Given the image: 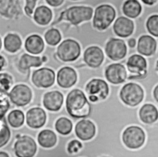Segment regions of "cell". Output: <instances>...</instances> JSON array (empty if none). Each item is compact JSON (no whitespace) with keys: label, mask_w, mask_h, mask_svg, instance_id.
Instances as JSON below:
<instances>
[{"label":"cell","mask_w":158,"mask_h":157,"mask_svg":"<svg viewBox=\"0 0 158 157\" xmlns=\"http://www.w3.org/2000/svg\"><path fill=\"white\" fill-rule=\"evenodd\" d=\"M24 114L20 110H12L7 116L8 123L12 127L17 128L22 126L24 123Z\"/></svg>","instance_id":"30"},{"label":"cell","mask_w":158,"mask_h":157,"mask_svg":"<svg viewBox=\"0 0 158 157\" xmlns=\"http://www.w3.org/2000/svg\"><path fill=\"white\" fill-rule=\"evenodd\" d=\"M46 120V112L40 107H34L30 109L26 115L27 125L33 129H38L43 127Z\"/></svg>","instance_id":"19"},{"label":"cell","mask_w":158,"mask_h":157,"mask_svg":"<svg viewBox=\"0 0 158 157\" xmlns=\"http://www.w3.org/2000/svg\"><path fill=\"white\" fill-rule=\"evenodd\" d=\"M104 60V52L99 47L91 46L87 47L83 53V61L89 67L99 68Z\"/></svg>","instance_id":"14"},{"label":"cell","mask_w":158,"mask_h":157,"mask_svg":"<svg viewBox=\"0 0 158 157\" xmlns=\"http://www.w3.org/2000/svg\"><path fill=\"white\" fill-rule=\"evenodd\" d=\"M146 27L149 34L158 38V14H154L148 17Z\"/></svg>","instance_id":"32"},{"label":"cell","mask_w":158,"mask_h":157,"mask_svg":"<svg viewBox=\"0 0 158 157\" xmlns=\"http://www.w3.org/2000/svg\"><path fill=\"white\" fill-rule=\"evenodd\" d=\"M77 73L72 67H62L57 73V83L60 87L65 89L72 87L77 83Z\"/></svg>","instance_id":"15"},{"label":"cell","mask_w":158,"mask_h":157,"mask_svg":"<svg viewBox=\"0 0 158 157\" xmlns=\"http://www.w3.org/2000/svg\"><path fill=\"white\" fill-rule=\"evenodd\" d=\"M44 39L50 46H56L61 41L62 36L60 31L56 28H51L44 34Z\"/></svg>","instance_id":"31"},{"label":"cell","mask_w":158,"mask_h":157,"mask_svg":"<svg viewBox=\"0 0 158 157\" xmlns=\"http://www.w3.org/2000/svg\"><path fill=\"white\" fill-rule=\"evenodd\" d=\"M126 65L130 73L133 74V75H130L127 81L139 78L147 73V60L140 54H135L130 55L127 59Z\"/></svg>","instance_id":"8"},{"label":"cell","mask_w":158,"mask_h":157,"mask_svg":"<svg viewBox=\"0 0 158 157\" xmlns=\"http://www.w3.org/2000/svg\"><path fill=\"white\" fill-rule=\"evenodd\" d=\"M103 157H107V156H103Z\"/></svg>","instance_id":"47"},{"label":"cell","mask_w":158,"mask_h":157,"mask_svg":"<svg viewBox=\"0 0 158 157\" xmlns=\"http://www.w3.org/2000/svg\"><path fill=\"white\" fill-rule=\"evenodd\" d=\"M22 46V41L20 36L14 33L7 34L4 39V46L5 49L9 52H15L19 50Z\"/></svg>","instance_id":"28"},{"label":"cell","mask_w":158,"mask_h":157,"mask_svg":"<svg viewBox=\"0 0 158 157\" xmlns=\"http://www.w3.org/2000/svg\"><path fill=\"white\" fill-rule=\"evenodd\" d=\"M1 47H2V41H1V39L0 38V49H1Z\"/></svg>","instance_id":"46"},{"label":"cell","mask_w":158,"mask_h":157,"mask_svg":"<svg viewBox=\"0 0 158 157\" xmlns=\"http://www.w3.org/2000/svg\"><path fill=\"white\" fill-rule=\"evenodd\" d=\"M55 77V73L52 69L41 68L33 72L31 80L36 87L48 88L54 84Z\"/></svg>","instance_id":"13"},{"label":"cell","mask_w":158,"mask_h":157,"mask_svg":"<svg viewBox=\"0 0 158 157\" xmlns=\"http://www.w3.org/2000/svg\"><path fill=\"white\" fill-rule=\"evenodd\" d=\"M93 15V9L85 6H73L69 7L60 14L58 21L64 20L77 26L83 22L89 21Z\"/></svg>","instance_id":"4"},{"label":"cell","mask_w":158,"mask_h":157,"mask_svg":"<svg viewBox=\"0 0 158 157\" xmlns=\"http://www.w3.org/2000/svg\"><path fill=\"white\" fill-rule=\"evenodd\" d=\"M44 47V41L38 34L28 36L25 42V48L30 54H38L43 52Z\"/></svg>","instance_id":"23"},{"label":"cell","mask_w":158,"mask_h":157,"mask_svg":"<svg viewBox=\"0 0 158 157\" xmlns=\"http://www.w3.org/2000/svg\"><path fill=\"white\" fill-rule=\"evenodd\" d=\"M5 63H6V61H5L4 57H2V55H0V71L2 70V68L5 65Z\"/></svg>","instance_id":"42"},{"label":"cell","mask_w":158,"mask_h":157,"mask_svg":"<svg viewBox=\"0 0 158 157\" xmlns=\"http://www.w3.org/2000/svg\"><path fill=\"white\" fill-rule=\"evenodd\" d=\"M88 99L91 103L105 100L109 94V86L107 82L100 78H93L85 87Z\"/></svg>","instance_id":"5"},{"label":"cell","mask_w":158,"mask_h":157,"mask_svg":"<svg viewBox=\"0 0 158 157\" xmlns=\"http://www.w3.org/2000/svg\"><path fill=\"white\" fill-rule=\"evenodd\" d=\"M141 2L143 3H144V4H146L148 6H152L154 4H156V2H157L158 1H157V0H142Z\"/></svg>","instance_id":"41"},{"label":"cell","mask_w":158,"mask_h":157,"mask_svg":"<svg viewBox=\"0 0 158 157\" xmlns=\"http://www.w3.org/2000/svg\"><path fill=\"white\" fill-rule=\"evenodd\" d=\"M123 144L130 149H138L145 142L146 135L144 130L138 126H130L122 133Z\"/></svg>","instance_id":"7"},{"label":"cell","mask_w":158,"mask_h":157,"mask_svg":"<svg viewBox=\"0 0 158 157\" xmlns=\"http://www.w3.org/2000/svg\"><path fill=\"white\" fill-rule=\"evenodd\" d=\"M38 142L40 145L43 148L53 147L57 142L56 134L49 129L43 130L38 134Z\"/></svg>","instance_id":"26"},{"label":"cell","mask_w":158,"mask_h":157,"mask_svg":"<svg viewBox=\"0 0 158 157\" xmlns=\"http://www.w3.org/2000/svg\"><path fill=\"white\" fill-rule=\"evenodd\" d=\"M152 95L154 100L158 103V84L154 87L152 91Z\"/></svg>","instance_id":"39"},{"label":"cell","mask_w":158,"mask_h":157,"mask_svg":"<svg viewBox=\"0 0 158 157\" xmlns=\"http://www.w3.org/2000/svg\"><path fill=\"white\" fill-rule=\"evenodd\" d=\"M104 76L110 84L116 86L124 83L128 75L127 70L122 63H112L105 68Z\"/></svg>","instance_id":"10"},{"label":"cell","mask_w":158,"mask_h":157,"mask_svg":"<svg viewBox=\"0 0 158 157\" xmlns=\"http://www.w3.org/2000/svg\"><path fill=\"white\" fill-rule=\"evenodd\" d=\"M46 2L51 6L57 7L60 6L64 2V1L63 0H47L46 1Z\"/></svg>","instance_id":"38"},{"label":"cell","mask_w":158,"mask_h":157,"mask_svg":"<svg viewBox=\"0 0 158 157\" xmlns=\"http://www.w3.org/2000/svg\"><path fill=\"white\" fill-rule=\"evenodd\" d=\"M83 147L82 143L78 140H72L70 141L67 145V151L70 154L78 153Z\"/></svg>","instance_id":"36"},{"label":"cell","mask_w":158,"mask_h":157,"mask_svg":"<svg viewBox=\"0 0 158 157\" xmlns=\"http://www.w3.org/2000/svg\"><path fill=\"white\" fill-rule=\"evenodd\" d=\"M96 132L95 124L92 121L87 119L79 121L75 127V132L77 137L83 141L92 139L94 137Z\"/></svg>","instance_id":"16"},{"label":"cell","mask_w":158,"mask_h":157,"mask_svg":"<svg viewBox=\"0 0 158 157\" xmlns=\"http://www.w3.org/2000/svg\"><path fill=\"white\" fill-rule=\"evenodd\" d=\"M13 84L12 76L6 73H0V91H7Z\"/></svg>","instance_id":"35"},{"label":"cell","mask_w":158,"mask_h":157,"mask_svg":"<svg viewBox=\"0 0 158 157\" xmlns=\"http://www.w3.org/2000/svg\"><path fill=\"white\" fill-rule=\"evenodd\" d=\"M157 41L150 35L144 34L141 36L138 40L136 50L140 55L151 57L157 51Z\"/></svg>","instance_id":"18"},{"label":"cell","mask_w":158,"mask_h":157,"mask_svg":"<svg viewBox=\"0 0 158 157\" xmlns=\"http://www.w3.org/2000/svg\"><path fill=\"white\" fill-rule=\"evenodd\" d=\"M8 95L10 101L19 107L27 105L32 97V92L30 87L23 84L15 86Z\"/></svg>","instance_id":"12"},{"label":"cell","mask_w":158,"mask_h":157,"mask_svg":"<svg viewBox=\"0 0 158 157\" xmlns=\"http://www.w3.org/2000/svg\"><path fill=\"white\" fill-rule=\"evenodd\" d=\"M73 124L66 117H60L57 119L55 123V129L60 134L65 135L69 134L72 131Z\"/></svg>","instance_id":"29"},{"label":"cell","mask_w":158,"mask_h":157,"mask_svg":"<svg viewBox=\"0 0 158 157\" xmlns=\"http://www.w3.org/2000/svg\"><path fill=\"white\" fill-rule=\"evenodd\" d=\"M43 61L41 57L32 56L28 54H23L19 60V67L20 70L25 71L30 67H39L42 65Z\"/></svg>","instance_id":"27"},{"label":"cell","mask_w":158,"mask_h":157,"mask_svg":"<svg viewBox=\"0 0 158 157\" xmlns=\"http://www.w3.org/2000/svg\"><path fill=\"white\" fill-rule=\"evenodd\" d=\"M33 18L38 24L40 25H46L52 20V10L46 6H40L35 9Z\"/></svg>","instance_id":"25"},{"label":"cell","mask_w":158,"mask_h":157,"mask_svg":"<svg viewBox=\"0 0 158 157\" xmlns=\"http://www.w3.org/2000/svg\"><path fill=\"white\" fill-rule=\"evenodd\" d=\"M104 51L109 59L118 61L126 57L127 46L124 40L120 38H110L106 44Z\"/></svg>","instance_id":"9"},{"label":"cell","mask_w":158,"mask_h":157,"mask_svg":"<svg viewBox=\"0 0 158 157\" xmlns=\"http://www.w3.org/2000/svg\"><path fill=\"white\" fill-rule=\"evenodd\" d=\"M64 102V95L58 91H53L46 92L43 97V103L44 107L52 111H59Z\"/></svg>","instance_id":"20"},{"label":"cell","mask_w":158,"mask_h":157,"mask_svg":"<svg viewBox=\"0 0 158 157\" xmlns=\"http://www.w3.org/2000/svg\"><path fill=\"white\" fill-rule=\"evenodd\" d=\"M127 44L130 49H133L135 47L136 44V40L134 38H131L128 39L127 41Z\"/></svg>","instance_id":"40"},{"label":"cell","mask_w":158,"mask_h":157,"mask_svg":"<svg viewBox=\"0 0 158 157\" xmlns=\"http://www.w3.org/2000/svg\"><path fill=\"white\" fill-rule=\"evenodd\" d=\"M122 12L125 15L131 18H136L142 12V6L139 1L128 0L122 6Z\"/></svg>","instance_id":"24"},{"label":"cell","mask_w":158,"mask_h":157,"mask_svg":"<svg viewBox=\"0 0 158 157\" xmlns=\"http://www.w3.org/2000/svg\"><path fill=\"white\" fill-rule=\"evenodd\" d=\"M56 54L59 58L63 62H73L80 56L81 46L77 41L66 39L58 46Z\"/></svg>","instance_id":"6"},{"label":"cell","mask_w":158,"mask_h":157,"mask_svg":"<svg viewBox=\"0 0 158 157\" xmlns=\"http://www.w3.org/2000/svg\"><path fill=\"white\" fill-rule=\"evenodd\" d=\"M134 29L133 21L123 16L117 18L113 24L114 32L120 38H126L130 36L133 34Z\"/></svg>","instance_id":"17"},{"label":"cell","mask_w":158,"mask_h":157,"mask_svg":"<svg viewBox=\"0 0 158 157\" xmlns=\"http://www.w3.org/2000/svg\"><path fill=\"white\" fill-rule=\"evenodd\" d=\"M115 17V9L111 5L108 4L99 5L94 10L93 26L99 31H104L110 26Z\"/></svg>","instance_id":"3"},{"label":"cell","mask_w":158,"mask_h":157,"mask_svg":"<svg viewBox=\"0 0 158 157\" xmlns=\"http://www.w3.org/2000/svg\"><path fill=\"white\" fill-rule=\"evenodd\" d=\"M9 95L6 92L0 91V120L4 118L6 113L10 108V100Z\"/></svg>","instance_id":"34"},{"label":"cell","mask_w":158,"mask_h":157,"mask_svg":"<svg viewBox=\"0 0 158 157\" xmlns=\"http://www.w3.org/2000/svg\"><path fill=\"white\" fill-rule=\"evenodd\" d=\"M0 157H9V155L5 151H0Z\"/></svg>","instance_id":"43"},{"label":"cell","mask_w":158,"mask_h":157,"mask_svg":"<svg viewBox=\"0 0 158 157\" xmlns=\"http://www.w3.org/2000/svg\"><path fill=\"white\" fill-rule=\"evenodd\" d=\"M65 107L69 115L74 118H88L91 111L89 102L85 93L79 89H73L68 93Z\"/></svg>","instance_id":"1"},{"label":"cell","mask_w":158,"mask_h":157,"mask_svg":"<svg viewBox=\"0 0 158 157\" xmlns=\"http://www.w3.org/2000/svg\"><path fill=\"white\" fill-rule=\"evenodd\" d=\"M155 70L157 72V73L158 74V59L156 60V62H155V66H154Z\"/></svg>","instance_id":"44"},{"label":"cell","mask_w":158,"mask_h":157,"mask_svg":"<svg viewBox=\"0 0 158 157\" xmlns=\"http://www.w3.org/2000/svg\"><path fill=\"white\" fill-rule=\"evenodd\" d=\"M119 98L124 105L130 107H136L143 101L144 91L139 84L129 82L122 86L119 92Z\"/></svg>","instance_id":"2"},{"label":"cell","mask_w":158,"mask_h":157,"mask_svg":"<svg viewBox=\"0 0 158 157\" xmlns=\"http://www.w3.org/2000/svg\"><path fill=\"white\" fill-rule=\"evenodd\" d=\"M10 137V131L4 118L0 120V148L5 145Z\"/></svg>","instance_id":"33"},{"label":"cell","mask_w":158,"mask_h":157,"mask_svg":"<svg viewBox=\"0 0 158 157\" xmlns=\"http://www.w3.org/2000/svg\"><path fill=\"white\" fill-rule=\"evenodd\" d=\"M141 121L146 124L151 125L158 120V109L152 103H144L139 108L138 112Z\"/></svg>","instance_id":"21"},{"label":"cell","mask_w":158,"mask_h":157,"mask_svg":"<svg viewBox=\"0 0 158 157\" xmlns=\"http://www.w3.org/2000/svg\"><path fill=\"white\" fill-rule=\"evenodd\" d=\"M41 59H42L43 62H46V60H47V58H46V57L45 56H43V57L41 58Z\"/></svg>","instance_id":"45"},{"label":"cell","mask_w":158,"mask_h":157,"mask_svg":"<svg viewBox=\"0 0 158 157\" xmlns=\"http://www.w3.org/2000/svg\"><path fill=\"white\" fill-rule=\"evenodd\" d=\"M21 7L19 1H0V14L6 18H12L19 15Z\"/></svg>","instance_id":"22"},{"label":"cell","mask_w":158,"mask_h":157,"mask_svg":"<svg viewBox=\"0 0 158 157\" xmlns=\"http://www.w3.org/2000/svg\"><path fill=\"white\" fill-rule=\"evenodd\" d=\"M26 4L24 7L25 12L27 15H30L33 12V9L36 5V1H26Z\"/></svg>","instance_id":"37"},{"label":"cell","mask_w":158,"mask_h":157,"mask_svg":"<svg viewBox=\"0 0 158 157\" xmlns=\"http://www.w3.org/2000/svg\"><path fill=\"white\" fill-rule=\"evenodd\" d=\"M14 153L17 157H33L37 150V146L33 138L22 135L14 143Z\"/></svg>","instance_id":"11"}]
</instances>
